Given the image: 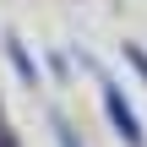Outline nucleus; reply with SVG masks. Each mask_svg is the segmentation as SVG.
Instances as JSON below:
<instances>
[{"instance_id": "2", "label": "nucleus", "mask_w": 147, "mask_h": 147, "mask_svg": "<svg viewBox=\"0 0 147 147\" xmlns=\"http://www.w3.org/2000/svg\"><path fill=\"white\" fill-rule=\"evenodd\" d=\"M11 60H16V71H22L27 82H38V71H33V60H27V49H22L16 38H11Z\"/></svg>"}, {"instance_id": "1", "label": "nucleus", "mask_w": 147, "mask_h": 147, "mask_svg": "<svg viewBox=\"0 0 147 147\" xmlns=\"http://www.w3.org/2000/svg\"><path fill=\"white\" fill-rule=\"evenodd\" d=\"M104 109H109V120L120 125V136H125V142H142V125H136L131 104L120 98V87H104Z\"/></svg>"}]
</instances>
